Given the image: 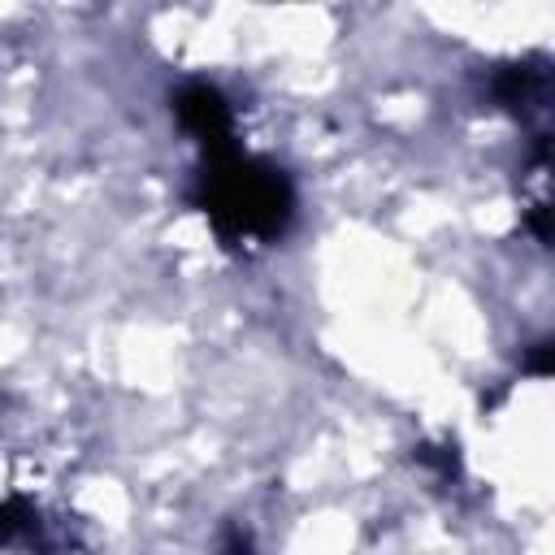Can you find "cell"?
Here are the masks:
<instances>
[{"mask_svg": "<svg viewBox=\"0 0 555 555\" xmlns=\"http://www.w3.org/2000/svg\"><path fill=\"white\" fill-rule=\"evenodd\" d=\"M208 208L212 217H221L225 225L234 230H247V234H260V230H273L286 212V191L273 173L264 169H247V165H234V169H221L212 178V191H208Z\"/></svg>", "mask_w": 555, "mask_h": 555, "instance_id": "1", "label": "cell"}]
</instances>
